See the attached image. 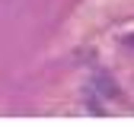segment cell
Instances as JSON below:
<instances>
[{"label":"cell","mask_w":134,"mask_h":127,"mask_svg":"<svg viewBox=\"0 0 134 127\" xmlns=\"http://www.w3.org/2000/svg\"><path fill=\"white\" fill-rule=\"evenodd\" d=\"M118 86H115V79L109 76V73H93V79L86 83V105H90V111H96V115H102L105 111V105L102 102H115L118 99Z\"/></svg>","instance_id":"6da1fadb"}]
</instances>
